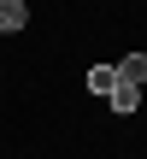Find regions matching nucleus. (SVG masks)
<instances>
[{"label": "nucleus", "instance_id": "nucleus-1", "mask_svg": "<svg viewBox=\"0 0 147 159\" xmlns=\"http://www.w3.org/2000/svg\"><path fill=\"white\" fill-rule=\"evenodd\" d=\"M118 83L141 89V83H147V53H124V59H118Z\"/></svg>", "mask_w": 147, "mask_h": 159}, {"label": "nucleus", "instance_id": "nucleus-4", "mask_svg": "<svg viewBox=\"0 0 147 159\" xmlns=\"http://www.w3.org/2000/svg\"><path fill=\"white\" fill-rule=\"evenodd\" d=\"M106 100H112V112H136V106H141V89H130V83H118V89H112Z\"/></svg>", "mask_w": 147, "mask_h": 159}, {"label": "nucleus", "instance_id": "nucleus-2", "mask_svg": "<svg viewBox=\"0 0 147 159\" xmlns=\"http://www.w3.org/2000/svg\"><path fill=\"white\" fill-rule=\"evenodd\" d=\"M29 24V6L24 0H0V30H24Z\"/></svg>", "mask_w": 147, "mask_h": 159}, {"label": "nucleus", "instance_id": "nucleus-3", "mask_svg": "<svg viewBox=\"0 0 147 159\" xmlns=\"http://www.w3.org/2000/svg\"><path fill=\"white\" fill-rule=\"evenodd\" d=\"M88 89H94V94H112V89H118V65H94V71H88Z\"/></svg>", "mask_w": 147, "mask_h": 159}]
</instances>
